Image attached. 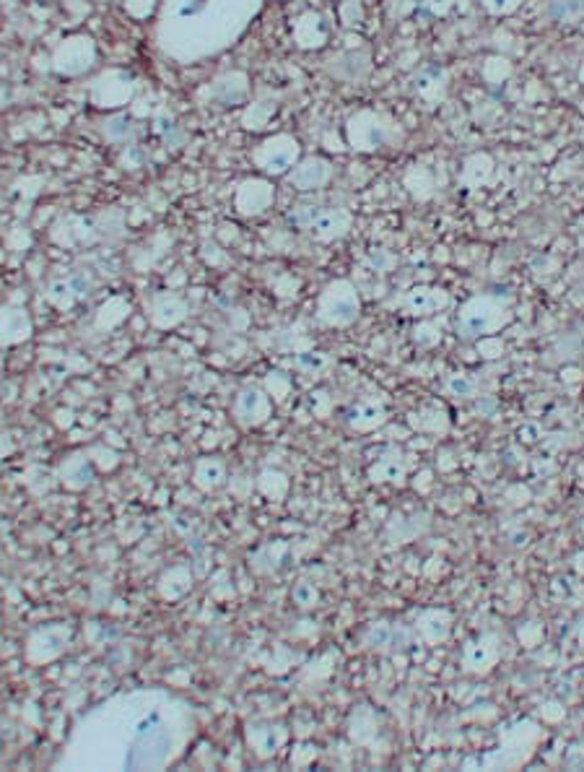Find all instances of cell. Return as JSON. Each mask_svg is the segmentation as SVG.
Instances as JSON below:
<instances>
[{
    "mask_svg": "<svg viewBox=\"0 0 584 772\" xmlns=\"http://www.w3.org/2000/svg\"><path fill=\"white\" fill-rule=\"evenodd\" d=\"M32 335V320L22 307H0V346L22 344Z\"/></svg>",
    "mask_w": 584,
    "mask_h": 772,
    "instance_id": "16",
    "label": "cell"
},
{
    "mask_svg": "<svg viewBox=\"0 0 584 772\" xmlns=\"http://www.w3.org/2000/svg\"><path fill=\"white\" fill-rule=\"evenodd\" d=\"M385 421H387V409H385V403H376V400L358 403L348 411V427L356 432H372L376 427H382Z\"/></svg>",
    "mask_w": 584,
    "mask_h": 772,
    "instance_id": "24",
    "label": "cell"
},
{
    "mask_svg": "<svg viewBox=\"0 0 584 772\" xmlns=\"http://www.w3.org/2000/svg\"><path fill=\"white\" fill-rule=\"evenodd\" d=\"M88 289H91V284H88L86 278H81V276H73V278H60V281H52V284H50L47 299H50L55 307L65 310V307H70L76 299L86 297V294H88Z\"/></svg>",
    "mask_w": 584,
    "mask_h": 772,
    "instance_id": "21",
    "label": "cell"
},
{
    "mask_svg": "<svg viewBox=\"0 0 584 772\" xmlns=\"http://www.w3.org/2000/svg\"><path fill=\"white\" fill-rule=\"evenodd\" d=\"M271 393H265V391L257 388V385H247V388H242L239 396H236L234 417H236V421H239L242 427L250 429V427L265 424L268 417H271Z\"/></svg>",
    "mask_w": 584,
    "mask_h": 772,
    "instance_id": "8",
    "label": "cell"
},
{
    "mask_svg": "<svg viewBox=\"0 0 584 772\" xmlns=\"http://www.w3.org/2000/svg\"><path fill=\"white\" fill-rule=\"evenodd\" d=\"M405 188L418 201H426L434 195V174L426 167H411L405 172Z\"/></svg>",
    "mask_w": 584,
    "mask_h": 772,
    "instance_id": "30",
    "label": "cell"
},
{
    "mask_svg": "<svg viewBox=\"0 0 584 772\" xmlns=\"http://www.w3.org/2000/svg\"><path fill=\"white\" fill-rule=\"evenodd\" d=\"M188 317V305L174 294H159L148 305V320L156 328H174Z\"/></svg>",
    "mask_w": 584,
    "mask_h": 772,
    "instance_id": "15",
    "label": "cell"
},
{
    "mask_svg": "<svg viewBox=\"0 0 584 772\" xmlns=\"http://www.w3.org/2000/svg\"><path fill=\"white\" fill-rule=\"evenodd\" d=\"M405 476H408V460L395 447L382 453L375 466L369 468V479L375 484H403Z\"/></svg>",
    "mask_w": 584,
    "mask_h": 772,
    "instance_id": "18",
    "label": "cell"
},
{
    "mask_svg": "<svg viewBox=\"0 0 584 772\" xmlns=\"http://www.w3.org/2000/svg\"><path fill=\"white\" fill-rule=\"evenodd\" d=\"M411 421H413V427H416V429L431 432V435L447 432V427H450V421H447L444 411H441L439 406H426V409H421L418 414L411 417Z\"/></svg>",
    "mask_w": 584,
    "mask_h": 772,
    "instance_id": "32",
    "label": "cell"
},
{
    "mask_svg": "<svg viewBox=\"0 0 584 772\" xmlns=\"http://www.w3.org/2000/svg\"><path fill=\"white\" fill-rule=\"evenodd\" d=\"M480 76H483L486 84L499 86L512 76V63H509L506 58H501V55H491V58L483 63V68H480Z\"/></svg>",
    "mask_w": 584,
    "mask_h": 772,
    "instance_id": "33",
    "label": "cell"
},
{
    "mask_svg": "<svg viewBox=\"0 0 584 772\" xmlns=\"http://www.w3.org/2000/svg\"><path fill=\"white\" fill-rule=\"evenodd\" d=\"M190 588H192V578H190V570H185V567H171L169 572L162 575V580H159V590H162V596L169 598V601L182 598Z\"/></svg>",
    "mask_w": 584,
    "mask_h": 772,
    "instance_id": "29",
    "label": "cell"
},
{
    "mask_svg": "<svg viewBox=\"0 0 584 772\" xmlns=\"http://www.w3.org/2000/svg\"><path fill=\"white\" fill-rule=\"evenodd\" d=\"M247 739H250L252 749L257 751L260 757H273L275 751L283 747L286 730L281 729V726H273V723H255L247 730Z\"/></svg>",
    "mask_w": 584,
    "mask_h": 772,
    "instance_id": "20",
    "label": "cell"
},
{
    "mask_svg": "<svg viewBox=\"0 0 584 772\" xmlns=\"http://www.w3.org/2000/svg\"><path fill=\"white\" fill-rule=\"evenodd\" d=\"M268 393L273 398H278V400L289 396V377H283L281 372H271V377H268Z\"/></svg>",
    "mask_w": 584,
    "mask_h": 772,
    "instance_id": "38",
    "label": "cell"
},
{
    "mask_svg": "<svg viewBox=\"0 0 584 772\" xmlns=\"http://www.w3.org/2000/svg\"><path fill=\"white\" fill-rule=\"evenodd\" d=\"M542 14L551 22H571L584 14V0H548Z\"/></svg>",
    "mask_w": 584,
    "mask_h": 772,
    "instance_id": "31",
    "label": "cell"
},
{
    "mask_svg": "<svg viewBox=\"0 0 584 772\" xmlns=\"http://www.w3.org/2000/svg\"><path fill=\"white\" fill-rule=\"evenodd\" d=\"M408 629L403 626H393L379 622V625H372L366 632H364V643L375 650H393V647H405L408 645Z\"/></svg>",
    "mask_w": 584,
    "mask_h": 772,
    "instance_id": "23",
    "label": "cell"
},
{
    "mask_svg": "<svg viewBox=\"0 0 584 772\" xmlns=\"http://www.w3.org/2000/svg\"><path fill=\"white\" fill-rule=\"evenodd\" d=\"M60 481L68 489H86L94 481V463L86 456H73L60 466Z\"/></svg>",
    "mask_w": 584,
    "mask_h": 772,
    "instance_id": "26",
    "label": "cell"
},
{
    "mask_svg": "<svg viewBox=\"0 0 584 772\" xmlns=\"http://www.w3.org/2000/svg\"><path fill=\"white\" fill-rule=\"evenodd\" d=\"M480 354L486 356V359H494V356H501V352H504V344H501L499 338H488V335H483L478 344Z\"/></svg>",
    "mask_w": 584,
    "mask_h": 772,
    "instance_id": "42",
    "label": "cell"
},
{
    "mask_svg": "<svg viewBox=\"0 0 584 772\" xmlns=\"http://www.w3.org/2000/svg\"><path fill=\"white\" fill-rule=\"evenodd\" d=\"M125 8L133 14V16H138V19H144V16H148L151 14V8H153V0H125Z\"/></svg>",
    "mask_w": 584,
    "mask_h": 772,
    "instance_id": "43",
    "label": "cell"
},
{
    "mask_svg": "<svg viewBox=\"0 0 584 772\" xmlns=\"http://www.w3.org/2000/svg\"><path fill=\"white\" fill-rule=\"evenodd\" d=\"M333 174V167L322 156H307L296 162V167L289 172V183L296 190H320Z\"/></svg>",
    "mask_w": 584,
    "mask_h": 772,
    "instance_id": "14",
    "label": "cell"
},
{
    "mask_svg": "<svg viewBox=\"0 0 584 772\" xmlns=\"http://www.w3.org/2000/svg\"><path fill=\"white\" fill-rule=\"evenodd\" d=\"M439 338H441V334H439L437 325H418L416 328V341L421 344V346H431V344H437Z\"/></svg>",
    "mask_w": 584,
    "mask_h": 772,
    "instance_id": "41",
    "label": "cell"
},
{
    "mask_svg": "<svg viewBox=\"0 0 584 772\" xmlns=\"http://www.w3.org/2000/svg\"><path fill=\"white\" fill-rule=\"evenodd\" d=\"M65 645H68V629H65V626H44V629H40V632L29 640L26 658H29L32 664H47V661L58 658L65 650Z\"/></svg>",
    "mask_w": 584,
    "mask_h": 772,
    "instance_id": "11",
    "label": "cell"
},
{
    "mask_svg": "<svg viewBox=\"0 0 584 772\" xmlns=\"http://www.w3.org/2000/svg\"><path fill=\"white\" fill-rule=\"evenodd\" d=\"M231 76H224V79H218L216 81V97L224 102V105H231V102H239V99H245V97H239V94H234V89H231Z\"/></svg>",
    "mask_w": 584,
    "mask_h": 772,
    "instance_id": "40",
    "label": "cell"
},
{
    "mask_svg": "<svg viewBox=\"0 0 584 772\" xmlns=\"http://www.w3.org/2000/svg\"><path fill=\"white\" fill-rule=\"evenodd\" d=\"M263 0H167L156 37L174 61H200L234 44Z\"/></svg>",
    "mask_w": 584,
    "mask_h": 772,
    "instance_id": "2",
    "label": "cell"
},
{
    "mask_svg": "<svg viewBox=\"0 0 584 772\" xmlns=\"http://www.w3.org/2000/svg\"><path fill=\"white\" fill-rule=\"evenodd\" d=\"M94 63V44L88 37H73L58 47L55 52V68L65 76H79L88 71Z\"/></svg>",
    "mask_w": 584,
    "mask_h": 772,
    "instance_id": "10",
    "label": "cell"
},
{
    "mask_svg": "<svg viewBox=\"0 0 584 772\" xmlns=\"http://www.w3.org/2000/svg\"><path fill=\"white\" fill-rule=\"evenodd\" d=\"M293 37H296L299 47H304V50L322 47L328 40V29H325L322 16L320 14H304L293 26Z\"/></svg>",
    "mask_w": 584,
    "mask_h": 772,
    "instance_id": "25",
    "label": "cell"
},
{
    "mask_svg": "<svg viewBox=\"0 0 584 772\" xmlns=\"http://www.w3.org/2000/svg\"><path fill=\"white\" fill-rule=\"evenodd\" d=\"M348 230H351V213H348V211L322 209V206H317L312 221H310V227H307V231L312 234L314 240H320V242L340 240Z\"/></svg>",
    "mask_w": 584,
    "mask_h": 772,
    "instance_id": "12",
    "label": "cell"
},
{
    "mask_svg": "<svg viewBox=\"0 0 584 772\" xmlns=\"http://www.w3.org/2000/svg\"><path fill=\"white\" fill-rule=\"evenodd\" d=\"M252 159H255V165L263 169L265 174L278 177V174H286V172H292V169L296 167V162H299V144H296L293 136L281 133V136H273L268 141H263Z\"/></svg>",
    "mask_w": 584,
    "mask_h": 772,
    "instance_id": "7",
    "label": "cell"
},
{
    "mask_svg": "<svg viewBox=\"0 0 584 772\" xmlns=\"http://www.w3.org/2000/svg\"><path fill=\"white\" fill-rule=\"evenodd\" d=\"M190 730L188 710L159 692L102 705L73 739L76 767L162 770L180 754Z\"/></svg>",
    "mask_w": 584,
    "mask_h": 772,
    "instance_id": "1",
    "label": "cell"
},
{
    "mask_svg": "<svg viewBox=\"0 0 584 772\" xmlns=\"http://www.w3.org/2000/svg\"><path fill=\"white\" fill-rule=\"evenodd\" d=\"M358 310H361L358 292L346 278L330 281L317 299V320L322 325H330V328H346V325L356 323Z\"/></svg>",
    "mask_w": 584,
    "mask_h": 772,
    "instance_id": "4",
    "label": "cell"
},
{
    "mask_svg": "<svg viewBox=\"0 0 584 772\" xmlns=\"http://www.w3.org/2000/svg\"><path fill=\"white\" fill-rule=\"evenodd\" d=\"M296 364H299V370L317 375V372H322V370L330 364V359L322 354V352H304V354L296 356Z\"/></svg>",
    "mask_w": 584,
    "mask_h": 772,
    "instance_id": "35",
    "label": "cell"
},
{
    "mask_svg": "<svg viewBox=\"0 0 584 772\" xmlns=\"http://www.w3.org/2000/svg\"><path fill=\"white\" fill-rule=\"evenodd\" d=\"M452 297L450 292H444L441 287H416L403 297V307L405 313L416 315V317H426V315L441 313L444 307H450Z\"/></svg>",
    "mask_w": 584,
    "mask_h": 772,
    "instance_id": "13",
    "label": "cell"
},
{
    "mask_svg": "<svg viewBox=\"0 0 584 772\" xmlns=\"http://www.w3.org/2000/svg\"><path fill=\"white\" fill-rule=\"evenodd\" d=\"M577 637L582 640V645H584V622L579 626H577Z\"/></svg>",
    "mask_w": 584,
    "mask_h": 772,
    "instance_id": "45",
    "label": "cell"
},
{
    "mask_svg": "<svg viewBox=\"0 0 584 772\" xmlns=\"http://www.w3.org/2000/svg\"><path fill=\"white\" fill-rule=\"evenodd\" d=\"M509 320H512L509 299L483 294V297H473L462 305L458 317V334L468 341H473V338L496 334L504 325H509Z\"/></svg>",
    "mask_w": 584,
    "mask_h": 772,
    "instance_id": "3",
    "label": "cell"
},
{
    "mask_svg": "<svg viewBox=\"0 0 584 772\" xmlns=\"http://www.w3.org/2000/svg\"><path fill=\"white\" fill-rule=\"evenodd\" d=\"M275 198L271 183L265 180H247L236 193V209L242 213H263Z\"/></svg>",
    "mask_w": 584,
    "mask_h": 772,
    "instance_id": "17",
    "label": "cell"
},
{
    "mask_svg": "<svg viewBox=\"0 0 584 772\" xmlns=\"http://www.w3.org/2000/svg\"><path fill=\"white\" fill-rule=\"evenodd\" d=\"M494 169H496V165H494L491 154H486V151L470 154V156L465 159V165H462L459 183L468 190L483 188V185H488V183L494 180Z\"/></svg>",
    "mask_w": 584,
    "mask_h": 772,
    "instance_id": "19",
    "label": "cell"
},
{
    "mask_svg": "<svg viewBox=\"0 0 584 772\" xmlns=\"http://www.w3.org/2000/svg\"><path fill=\"white\" fill-rule=\"evenodd\" d=\"M416 91L429 105H439L447 97V73L444 71H423L416 79Z\"/></svg>",
    "mask_w": 584,
    "mask_h": 772,
    "instance_id": "27",
    "label": "cell"
},
{
    "mask_svg": "<svg viewBox=\"0 0 584 772\" xmlns=\"http://www.w3.org/2000/svg\"><path fill=\"white\" fill-rule=\"evenodd\" d=\"M579 79H582V84H584V68H582V71H579Z\"/></svg>",
    "mask_w": 584,
    "mask_h": 772,
    "instance_id": "46",
    "label": "cell"
},
{
    "mask_svg": "<svg viewBox=\"0 0 584 772\" xmlns=\"http://www.w3.org/2000/svg\"><path fill=\"white\" fill-rule=\"evenodd\" d=\"M447 391L458 398H473L476 396V382L468 375H452L447 380Z\"/></svg>",
    "mask_w": 584,
    "mask_h": 772,
    "instance_id": "36",
    "label": "cell"
},
{
    "mask_svg": "<svg viewBox=\"0 0 584 772\" xmlns=\"http://www.w3.org/2000/svg\"><path fill=\"white\" fill-rule=\"evenodd\" d=\"M501 640L496 635H480L476 640H470L462 650V668L468 673H488L491 668L499 664Z\"/></svg>",
    "mask_w": 584,
    "mask_h": 772,
    "instance_id": "9",
    "label": "cell"
},
{
    "mask_svg": "<svg viewBox=\"0 0 584 772\" xmlns=\"http://www.w3.org/2000/svg\"><path fill=\"white\" fill-rule=\"evenodd\" d=\"M541 739V729L533 720H522L517 726L504 730V744L499 751L486 754L483 759H478V765L488 767V770H501V767H517L522 765L530 754L535 741Z\"/></svg>",
    "mask_w": 584,
    "mask_h": 772,
    "instance_id": "5",
    "label": "cell"
},
{
    "mask_svg": "<svg viewBox=\"0 0 584 772\" xmlns=\"http://www.w3.org/2000/svg\"><path fill=\"white\" fill-rule=\"evenodd\" d=\"M346 133H348V144L354 151H375V148L393 141L395 127L385 115L372 112V109H361L348 120Z\"/></svg>",
    "mask_w": 584,
    "mask_h": 772,
    "instance_id": "6",
    "label": "cell"
},
{
    "mask_svg": "<svg viewBox=\"0 0 584 772\" xmlns=\"http://www.w3.org/2000/svg\"><path fill=\"white\" fill-rule=\"evenodd\" d=\"M520 3L522 0H483L486 11L494 14V16H506V14H512V11H517Z\"/></svg>",
    "mask_w": 584,
    "mask_h": 772,
    "instance_id": "37",
    "label": "cell"
},
{
    "mask_svg": "<svg viewBox=\"0 0 584 772\" xmlns=\"http://www.w3.org/2000/svg\"><path fill=\"white\" fill-rule=\"evenodd\" d=\"M224 479H227V468H224V463H221V460H216V458L198 460V466H195V476H192V481H195V486H198V489L210 492V489L221 486Z\"/></svg>",
    "mask_w": 584,
    "mask_h": 772,
    "instance_id": "28",
    "label": "cell"
},
{
    "mask_svg": "<svg viewBox=\"0 0 584 772\" xmlns=\"http://www.w3.org/2000/svg\"><path fill=\"white\" fill-rule=\"evenodd\" d=\"M293 601L299 606H314V601H317V590H314V585L310 583H299L296 588H293Z\"/></svg>",
    "mask_w": 584,
    "mask_h": 772,
    "instance_id": "39",
    "label": "cell"
},
{
    "mask_svg": "<svg viewBox=\"0 0 584 772\" xmlns=\"http://www.w3.org/2000/svg\"><path fill=\"white\" fill-rule=\"evenodd\" d=\"M455 5V0H423V8L434 16H444L450 14V8Z\"/></svg>",
    "mask_w": 584,
    "mask_h": 772,
    "instance_id": "44",
    "label": "cell"
},
{
    "mask_svg": "<svg viewBox=\"0 0 584 772\" xmlns=\"http://www.w3.org/2000/svg\"><path fill=\"white\" fill-rule=\"evenodd\" d=\"M257 486H260V492H263L265 497L281 500V497L286 494V489H289V479H286L283 474H278V471H263Z\"/></svg>",
    "mask_w": 584,
    "mask_h": 772,
    "instance_id": "34",
    "label": "cell"
},
{
    "mask_svg": "<svg viewBox=\"0 0 584 772\" xmlns=\"http://www.w3.org/2000/svg\"><path fill=\"white\" fill-rule=\"evenodd\" d=\"M452 629V617L450 611L444 608H431V611H423L421 619H418V632L426 643L437 645V643H444L447 635Z\"/></svg>",
    "mask_w": 584,
    "mask_h": 772,
    "instance_id": "22",
    "label": "cell"
}]
</instances>
